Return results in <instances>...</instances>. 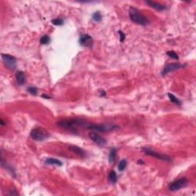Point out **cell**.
<instances>
[{
    "instance_id": "1",
    "label": "cell",
    "mask_w": 196,
    "mask_h": 196,
    "mask_svg": "<svg viewBox=\"0 0 196 196\" xmlns=\"http://www.w3.org/2000/svg\"><path fill=\"white\" fill-rule=\"evenodd\" d=\"M89 122H86L83 119H68V120H63L58 122V125L60 127H62L65 129L71 130L74 133H77L76 129L77 127H87Z\"/></svg>"
},
{
    "instance_id": "15",
    "label": "cell",
    "mask_w": 196,
    "mask_h": 196,
    "mask_svg": "<svg viewBox=\"0 0 196 196\" xmlns=\"http://www.w3.org/2000/svg\"><path fill=\"white\" fill-rule=\"evenodd\" d=\"M108 178H109L110 182L113 183V184H115V183L117 182V175L115 172V171L114 170H111L110 171L109 176H108Z\"/></svg>"
},
{
    "instance_id": "11",
    "label": "cell",
    "mask_w": 196,
    "mask_h": 196,
    "mask_svg": "<svg viewBox=\"0 0 196 196\" xmlns=\"http://www.w3.org/2000/svg\"><path fill=\"white\" fill-rule=\"evenodd\" d=\"M146 3L148 4L150 7L153 8V9H156L157 11H164L167 9V7L165 6V5L161 4L159 2H153V1H146Z\"/></svg>"
},
{
    "instance_id": "5",
    "label": "cell",
    "mask_w": 196,
    "mask_h": 196,
    "mask_svg": "<svg viewBox=\"0 0 196 196\" xmlns=\"http://www.w3.org/2000/svg\"><path fill=\"white\" fill-rule=\"evenodd\" d=\"M143 151L146 155L152 156V157H155V158L158 159H160V160L166 161V162H171V159L169 156L165 155V154L159 153L158 152L155 151V150L150 149V148H147V147L143 148Z\"/></svg>"
},
{
    "instance_id": "16",
    "label": "cell",
    "mask_w": 196,
    "mask_h": 196,
    "mask_svg": "<svg viewBox=\"0 0 196 196\" xmlns=\"http://www.w3.org/2000/svg\"><path fill=\"white\" fill-rule=\"evenodd\" d=\"M116 149L115 148H112L110 149L109 153V156H108V159H109V163H113L115 161V159H116Z\"/></svg>"
},
{
    "instance_id": "24",
    "label": "cell",
    "mask_w": 196,
    "mask_h": 196,
    "mask_svg": "<svg viewBox=\"0 0 196 196\" xmlns=\"http://www.w3.org/2000/svg\"><path fill=\"white\" fill-rule=\"evenodd\" d=\"M119 34H120V42H124L126 35H125L124 32H122V31H119Z\"/></svg>"
},
{
    "instance_id": "21",
    "label": "cell",
    "mask_w": 196,
    "mask_h": 196,
    "mask_svg": "<svg viewBox=\"0 0 196 196\" xmlns=\"http://www.w3.org/2000/svg\"><path fill=\"white\" fill-rule=\"evenodd\" d=\"M92 18H93V20L95 21V22H100L101 19H102V16H101V14H100V12H96L95 13L93 14Z\"/></svg>"
},
{
    "instance_id": "26",
    "label": "cell",
    "mask_w": 196,
    "mask_h": 196,
    "mask_svg": "<svg viewBox=\"0 0 196 196\" xmlns=\"http://www.w3.org/2000/svg\"><path fill=\"white\" fill-rule=\"evenodd\" d=\"M144 163V162H143L142 159H140V160L138 161V164H143Z\"/></svg>"
},
{
    "instance_id": "10",
    "label": "cell",
    "mask_w": 196,
    "mask_h": 196,
    "mask_svg": "<svg viewBox=\"0 0 196 196\" xmlns=\"http://www.w3.org/2000/svg\"><path fill=\"white\" fill-rule=\"evenodd\" d=\"M79 43L80 45L83 47H87V48H91L93 46V43H94V40L91 35H87V34H84L81 35L79 39Z\"/></svg>"
},
{
    "instance_id": "12",
    "label": "cell",
    "mask_w": 196,
    "mask_h": 196,
    "mask_svg": "<svg viewBox=\"0 0 196 196\" xmlns=\"http://www.w3.org/2000/svg\"><path fill=\"white\" fill-rule=\"evenodd\" d=\"M69 149L78 156H80V157H85L86 156V152L80 147L76 146H70Z\"/></svg>"
},
{
    "instance_id": "25",
    "label": "cell",
    "mask_w": 196,
    "mask_h": 196,
    "mask_svg": "<svg viewBox=\"0 0 196 196\" xmlns=\"http://www.w3.org/2000/svg\"><path fill=\"white\" fill-rule=\"evenodd\" d=\"M42 97H45L46 99H49V98H50V97L47 96L46 94H42Z\"/></svg>"
},
{
    "instance_id": "27",
    "label": "cell",
    "mask_w": 196,
    "mask_h": 196,
    "mask_svg": "<svg viewBox=\"0 0 196 196\" xmlns=\"http://www.w3.org/2000/svg\"><path fill=\"white\" fill-rule=\"evenodd\" d=\"M0 122H1V125H2V126H3V125H5V122H4V121H3V120H2V119H1V120H0Z\"/></svg>"
},
{
    "instance_id": "7",
    "label": "cell",
    "mask_w": 196,
    "mask_h": 196,
    "mask_svg": "<svg viewBox=\"0 0 196 196\" xmlns=\"http://www.w3.org/2000/svg\"><path fill=\"white\" fill-rule=\"evenodd\" d=\"M87 128L89 129H92V130H95V131L106 133V132H109L113 130V129H115L116 127V126H107V125H97L89 123L87 125Z\"/></svg>"
},
{
    "instance_id": "4",
    "label": "cell",
    "mask_w": 196,
    "mask_h": 196,
    "mask_svg": "<svg viewBox=\"0 0 196 196\" xmlns=\"http://www.w3.org/2000/svg\"><path fill=\"white\" fill-rule=\"evenodd\" d=\"M189 184V181L185 177H182V178L176 179L171 182L169 185V189L171 192H176L178 190L182 189L183 188H185Z\"/></svg>"
},
{
    "instance_id": "6",
    "label": "cell",
    "mask_w": 196,
    "mask_h": 196,
    "mask_svg": "<svg viewBox=\"0 0 196 196\" xmlns=\"http://www.w3.org/2000/svg\"><path fill=\"white\" fill-rule=\"evenodd\" d=\"M2 58L5 65L9 69L15 70L16 67V58L8 54H2Z\"/></svg>"
},
{
    "instance_id": "8",
    "label": "cell",
    "mask_w": 196,
    "mask_h": 196,
    "mask_svg": "<svg viewBox=\"0 0 196 196\" xmlns=\"http://www.w3.org/2000/svg\"><path fill=\"white\" fill-rule=\"evenodd\" d=\"M89 137L92 141H94V143L97 144L98 146H104L107 145V140L102 137L100 135L97 133H95V132L90 133Z\"/></svg>"
},
{
    "instance_id": "13",
    "label": "cell",
    "mask_w": 196,
    "mask_h": 196,
    "mask_svg": "<svg viewBox=\"0 0 196 196\" xmlns=\"http://www.w3.org/2000/svg\"><path fill=\"white\" fill-rule=\"evenodd\" d=\"M45 163L48 165H58V166H61L63 165L62 162H61L59 159L54 158H48L45 159Z\"/></svg>"
},
{
    "instance_id": "17",
    "label": "cell",
    "mask_w": 196,
    "mask_h": 196,
    "mask_svg": "<svg viewBox=\"0 0 196 196\" xmlns=\"http://www.w3.org/2000/svg\"><path fill=\"white\" fill-rule=\"evenodd\" d=\"M168 96H169V100L171 103H175V104H176V105L182 104V102H181L180 100H178V98L176 97L174 94H170L169 93V94H168Z\"/></svg>"
},
{
    "instance_id": "23",
    "label": "cell",
    "mask_w": 196,
    "mask_h": 196,
    "mask_svg": "<svg viewBox=\"0 0 196 196\" xmlns=\"http://www.w3.org/2000/svg\"><path fill=\"white\" fill-rule=\"evenodd\" d=\"M166 54H167V55L169 56V57H170V58H173V59H175V60H178V54H176L174 51H168Z\"/></svg>"
},
{
    "instance_id": "19",
    "label": "cell",
    "mask_w": 196,
    "mask_h": 196,
    "mask_svg": "<svg viewBox=\"0 0 196 196\" xmlns=\"http://www.w3.org/2000/svg\"><path fill=\"white\" fill-rule=\"evenodd\" d=\"M27 91L29 92V94H31V95H34V96H35V95H37V94H38V89L36 87L31 86V87H28V89H27Z\"/></svg>"
},
{
    "instance_id": "18",
    "label": "cell",
    "mask_w": 196,
    "mask_h": 196,
    "mask_svg": "<svg viewBox=\"0 0 196 196\" xmlns=\"http://www.w3.org/2000/svg\"><path fill=\"white\" fill-rule=\"evenodd\" d=\"M51 41V38H50V36L48 35H44L43 36H42V38L40 39V43L42 45H48Z\"/></svg>"
},
{
    "instance_id": "20",
    "label": "cell",
    "mask_w": 196,
    "mask_h": 196,
    "mask_svg": "<svg viewBox=\"0 0 196 196\" xmlns=\"http://www.w3.org/2000/svg\"><path fill=\"white\" fill-rule=\"evenodd\" d=\"M127 167V160L126 159H122L118 165V170L120 171H122Z\"/></svg>"
},
{
    "instance_id": "14",
    "label": "cell",
    "mask_w": 196,
    "mask_h": 196,
    "mask_svg": "<svg viewBox=\"0 0 196 196\" xmlns=\"http://www.w3.org/2000/svg\"><path fill=\"white\" fill-rule=\"evenodd\" d=\"M16 80H17V83H18L19 85H22L24 83V80H25V78H24V73L22 71H17L16 74Z\"/></svg>"
},
{
    "instance_id": "3",
    "label": "cell",
    "mask_w": 196,
    "mask_h": 196,
    "mask_svg": "<svg viewBox=\"0 0 196 196\" xmlns=\"http://www.w3.org/2000/svg\"><path fill=\"white\" fill-rule=\"evenodd\" d=\"M30 136L35 141H43L48 138L50 134L45 129V128H42V127H36L33 129L30 133Z\"/></svg>"
},
{
    "instance_id": "2",
    "label": "cell",
    "mask_w": 196,
    "mask_h": 196,
    "mask_svg": "<svg viewBox=\"0 0 196 196\" xmlns=\"http://www.w3.org/2000/svg\"><path fill=\"white\" fill-rule=\"evenodd\" d=\"M129 18L132 22H133L136 24H140V25H146L149 24V20L141 13V12L139 9L130 7L129 11Z\"/></svg>"
},
{
    "instance_id": "22",
    "label": "cell",
    "mask_w": 196,
    "mask_h": 196,
    "mask_svg": "<svg viewBox=\"0 0 196 196\" xmlns=\"http://www.w3.org/2000/svg\"><path fill=\"white\" fill-rule=\"evenodd\" d=\"M51 23L54 25H57V26H59V25H62L64 24V20L62 18H54L53 20H51Z\"/></svg>"
},
{
    "instance_id": "9",
    "label": "cell",
    "mask_w": 196,
    "mask_h": 196,
    "mask_svg": "<svg viewBox=\"0 0 196 196\" xmlns=\"http://www.w3.org/2000/svg\"><path fill=\"white\" fill-rule=\"evenodd\" d=\"M185 66V65H182V64H179V63H170V64H168L167 65H165V67L163 68L162 74H163V76H165L168 73H169V72L182 68Z\"/></svg>"
}]
</instances>
